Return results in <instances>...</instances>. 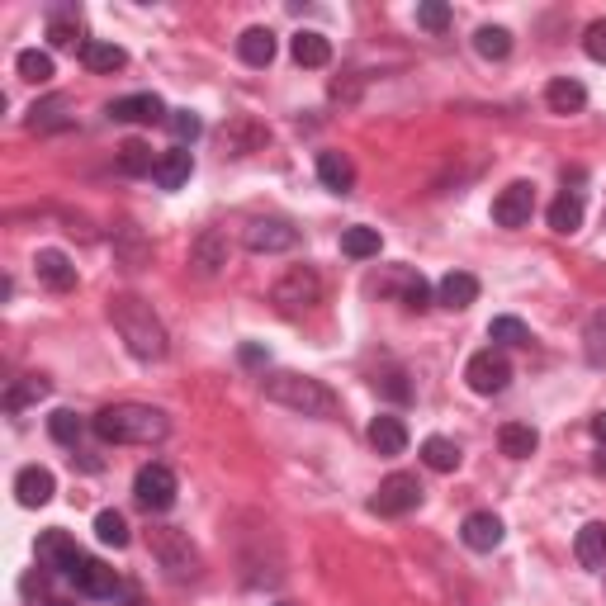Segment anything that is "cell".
I'll list each match as a JSON object with an SVG mask.
<instances>
[{
    "label": "cell",
    "instance_id": "obj_1",
    "mask_svg": "<svg viewBox=\"0 0 606 606\" xmlns=\"http://www.w3.org/2000/svg\"><path fill=\"white\" fill-rule=\"evenodd\" d=\"M90 427L105 446H152L171 431V422L161 408H147V403H114V408L95 412Z\"/></svg>",
    "mask_w": 606,
    "mask_h": 606
},
{
    "label": "cell",
    "instance_id": "obj_2",
    "mask_svg": "<svg viewBox=\"0 0 606 606\" xmlns=\"http://www.w3.org/2000/svg\"><path fill=\"white\" fill-rule=\"evenodd\" d=\"M109 322L124 337L128 356L133 360H161L166 356V327L152 313V303H143L138 294H114L109 299Z\"/></svg>",
    "mask_w": 606,
    "mask_h": 606
},
{
    "label": "cell",
    "instance_id": "obj_3",
    "mask_svg": "<svg viewBox=\"0 0 606 606\" xmlns=\"http://www.w3.org/2000/svg\"><path fill=\"white\" fill-rule=\"evenodd\" d=\"M261 393H266V403L299 412V417H332V412H337V393L327 389L322 379L299 375V370L261 375Z\"/></svg>",
    "mask_w": 606,
    "mask_h": 606
},
{
    "label": "cell",
    "instance_id": "obj_4",
    "mask_svg": "<svg viewBox=\"0 0 606 606\" xmlns=\"http://www.w3.org/2000/svg\"><path fill=\"white\" fill-rule=\"evenodd\" d=\"M147 550H152V559L161 564V573H166L171 583H195L199 573H204L199 550L190 545V535L176 531V526H152V531H147Z\"/></svg>",
    "mask_w": 606,
    "mask_h": 606
},
{
    "label": "cell",
    "instance_id": "obj_5",
    "mask_svg": "<svg viewBox=\"0 0 606 606\" xmlns=\"http://www.w3.org/2000/svg\"><path fill=\"white\" fill-rule=\"evenodd\" d=\"M176 469L171 464H143L138 469V479H133V502L143 507V512H171L176 507Z\"/></svg>",
    "mask_w": 606,
    "mask_h": 606
},
{
    "label": "cell",
    "instance_id": "obj_6",
    "mask_svg": "<svg viewBox=\"0 0 606 606\" xmlns=\"http://www.w3.org/2000/svg\"><path fill=\"white\" fill-rule=\"evenodd\" d=\"M270 299H275V308H280V313H303V308H313V303L322 299L318 270L294 266L289 275H280V285L270 289Z\"/></svg>",
    "mask_w": 606,
    "mask_h": 606
},
{
    "label": "cell",
    "instance_id": "obj_7",
    "mask_svg": "<svg viewBox=\"0 0 606 606\" xmlns=\"http://www.w3.org/2000/svg\"><path fill=\"white\" fill-rule=\"evenodd\" d=\"M464 379H469V389H474V393L493 398V393H502L507 384H512V360L488 346V351H479V356H469V365H464Z\"/></svg>",
    "mask_w": 606,
    "mask_h": 606
},
{
    "label": "cell",
    "instance_id": "obj_8",
    "mask_svg": "<svg viewBox=\"0 0 606 606\" xmlns=\"http://www.w3.org/2000/svg\"><path fill=\"white\" fill-rule=\"evenodd\" d=\"M370 507H375L379 517H408V512H417L422 507V483H417V474H389V479L379 483Z\"/></svg>",
    "mask_w": 606,
    "mask_h": 606
},
{
    "label": "cell",
    "instance_id": "obj_9",
    "mask_svg": "<svg viewBox=\"0 0 606 606\" xmlns=\"http://www.w3.org/2000/svg\"><path fill=\"white\" fill-rule=\"evenodd\" d=\"M247 251H256V256H275V251H294L299 247V228L294 223H285V218H256V223H247Z\"/></svg>",
    "mask_w": 606,
    "mask_h": 606
},
{
    "label": "cell",
    "instance_id": "obj_10",
    "mask_svg": "<svg viewBox=\"0 0 606 606\" xmlns=\"http://www.w3.org/2000/svg\"><path fill=\"white\" fill-rule=\"evenodd\" d=\"M535 214V185L526 180H512L498 199H493V223L498 228H526Z\"/></svg>",
    "mask_w": 606,
    "mask_h": 606
},
{
    "label": "cell",
    "instance_id": "obj_11",
    "mask_svg": "<svg viewBox=\"0 0 606 606\" xmlns=\"http://www.w3.org/2000/svg\"><path fill=\"white\" fill-rule=\"evenodd\" d=\"M81 559H86V554L76 550V540L67 531H43L38 535V564H43V569L67 573V578H72Z\"/></svg>",
    "mask_w": 606,
    "mask_h": 606
},
{
    "label": "cell",
    "instance_id": "obj_12",
    "mask_svg": "<svg viewBox=\"0 0 606 606\" xmlns=\"http://www.w3.org/2000/svg\"><path fill=\"white\" fill-rule=\"evenodd\" d=\"M223 266H228V237L218 228H204L195 237V247H190V270H195L199 280H214Z\"/></svg>",
    "mask_w": 606,
    "mask_h": 606
},
{
    "label": "cell",
    "instance_id": "obj_13",
    "mask_svg": "<svg viewBox=\"0 0 606 606\" xmlns=\"http://www.w3.org/2000/svg\"><path fill=\"white\" fill-rule=\"evenodd\" d=\"M34 275H38V285H48L53 294H72V289H76L72 256H67V251H57V247L38 251V256H34Z\"/></svg>",
    "mask_w": 606,
    "mask_h": 606
},
{
    "label": "cell",
    "instance_id": "obj_14",
    "mask_svg": "<svg viewBox=\"0 0 606 606\" xmlns=\"http://www.w3.org/2000/svg\"><path fill=\"white\" fill-rule=\"evenodd\" d=\"M171 109L161 105V95L143 90V95H124V100H114L109 105V119H119V124H161Z\"/></svg>",
    "mask_w": 606,
    "mask_h": 606
},
{
    "label": "cell",
    "instance_id": "obj_15",
    "mask_svg": "<svg viewBox=\"0 0 606 606\" xmlns=\"http://www.w3.org/2000/svg\"><path fill=\"white\" fill-rule=\"evenodd\" d=\"M53 493H57L53 469H43V464H29V469H19V474H15V498H19V507H43V502H53Z\"/></svg>",
    "mask_w": 606,
    "mask_h": 606
},
{
    "label": "cell",
    "instance_id": "obj_16",
    "mask_svg": "<svg viewBox=\"0 0 606 606\" xmlns=\"http://www.w3.org/2000/svg\"><path fill=\"white\" fill-rule=\"evenodd\" d=\"M72 583L81 597H114V592H119V573L109 569V564H100V559H81L72 573Z\"/></svg>",
    "mask_w": 606,
    "mask_h": 606
},
{
    "label": "cell",
    "instance_id": "obj_17",
    "mask_svg": "<svg viewBox=\"0 0 606 606\" xmlns=\"http://www.w3.org/2000/svg\"><path fill=\"white\" fill-rule=\"evenodd\" d=\"M502 521L493 517V512H469L464 517V526H460V540L469 545V550H479V554H488V550H498L502 545Z\"/></svg>",
    "mask_w": 606,
    "mask_h": 606
},
{
    "label": "cell",
    "instance_id": "obj_18",
    "mask_svg": "<svg viewBox=\"0 0 606 606\" xmlns=\"http://www.w3.org/2000/svg\"><path fill=\"white\" fill-rule=\"evenodd\" d=\"M370 446H375L379 455H403V450H408V427H403V417L379 412L375 422H370Z\"/></svg>",
    "mask_w": 606,
    "mask_h": 606
},
{
    "label": "cell",
    "instance_id": "obj_19",
    "mask_svg": "<svg viewBox=\"0 0 606 606\" xmlns=\"http://www.w3.org/2000/svg\"><path fill=\"white\" fill-rule=\"evenodd\" d=\"M545 105L554 114H578V109L588 105V90H583V81H573V76H554L550 86H545Z\"/></svg>",
    "mask_w": 606,
    "mask_h": 606
},
{
    "label": "cell",
    "instance_id": "obj_20",
    "mask_svg": "<svg viewBox=\"0 0 606 606\" xmlns=\"http://www.w3.org/2000/svg\"><path fill=\"white\" fill-rule=\"evenodd\" d=\"M190 171H195V157H190V147H171V152H161L157 161V185L161 190H180L185 180H190Z\"/></svg>",
    "mask_w": 606,
    "mask_h": 606
},
{
    "label": "cell",
    "instance_id": "obj_21",
    "mask_svg": "<svg viewBox=\"0 0 606 606\" xmlns=\"http://www.w3.org/2000/svg\"><path fill=\"white\" fill-rule=\"evenodd\" d=\"M318 180L327 185V190L346 195V190L356 185V166H351L346 152H318Z\"/></svg>",
    "mask_w": 606,
    "mask_h": 606
},
{
    "label": "cell",
    "instance_id": "obj_22",
    "mask_svg": "<svg viewBox=\"0 0 606 606\" xmlns=\"http://www.w3.org/2000/svg\"><path fill=\"white\" fill-rule=\"evenodd\" d=\"M436 299L446 303V308H455V313H460V308H469V303L479 299V280H474L469 270H450L446 280L436 285Z\"/></svg>",
    "mask_w": 606,
    "mask_h": 606
},
{
    "label": "cell",
    "instance_id": "obj_23",
    "mask_svg": "<svg viewBox=\"0 0 606 606\" xmlns=\"http://www.w3.org/2000/svg\"><path fill=\"white\" fill-rule=\"evenodd\" d=\"M573 554H578L583 569H602L606 564V521H588L578 531V540H573Z\"/></svg>",
    "mask_w": 606,
    "mask_h": 606
},
{
    "label": "cell",
    "instance_id": "obj_24",
    "mask_svg": "<svg viewBox=\"0 0 606 606\" xmlns=\"http://www.w3.org/2000/svg\"><path fill=\"white\" fill-rule=\"evenodd\" d=\"M289 53H294L299 67H327V62H332V43H327L318 29H299L294 43H289Z\"/></svg>",
    "mask_w": 606,
    "mask_h": 606
},
{
    "label": "cell",
    "instance_id": "obj_25",
    "mask_svg": "<svg viewBox=\"0 0 606 606\" xmlns=\"http://www.w3.org/2000/svg\"><path fill=\"white\" fill-rule=\"evenodd\" d=\"M237 57L247 67H270L275 62V34L270 29H247V34L237 38Z\"/></svg>",
    "mask_w": 606,
    "mask_h": 606
},
{
    "label": "cell",
    "instance_id": "obj_26",
    "mask_svg": "<svg viewBox=\"0 0 606 606\" xmlns=\"http://www.w3.org/2000/svg\"><path fill=\"white\" fill-rule=\"evenodd\" d=\"M498 446H502V455L526 460V455H535V446H540V431H535L531 422H507V427L498 431Z\"/></svg>",
    "mask_w": 606,
    "mask_h": 606
},
{
    "label": "cell",
    "instance_id": "obj_27",
    "mask_svg": "<svg viewBox=\"0 0 606 606\" xmlns=\"http://www.w3.org/2000/svg\"><path fill=\"white\" fill-rule=\"evenodd\" d=\"M545 218H550V228L564 232V237L578 232V228H583V195H578V190H564V195L550 204V214H545Z\"/></svg>",
    "mask_w": 606,
    "mask_h": 606
},
{
    "label": "cell",
    "instance_id": "obj_28",
    "mask_svg": "<svg viewBox=\"0 0 606 606\" xmlns=\"http://www.w3.org/2000/svg\"><path fill=\"white\" fill-rule=\"evenodd\" d=\"M157 152L143 143V138H128L124 147H119V171L124 176H157Z\"/></svg>",
    "mask_w": 606,
    "mask_h": 606
},
{
    "label": "cell",
    "instance_id": "obj_29",
    "mask_svg": "<svg viewBox=\"0 0 606 606\" xmlns=\"http://www.w3.org/2000/svg\"><path fill=\"white\" fill-rule=\"evenodd\" d=\"M81 62H86V72H119L128 62V53L119 43H100V38H90L86 48H81Z\"/></svg>",
    "mask_w": 606,
    "mask_h": 606
},
{
    "label": "cell",
    "instance_id": "obj_30",
    "mask_svg": "<svg viewBox=\"0 0 606 606\" xmlns=\"http://www.w3.org/2000/svg\"><path fill=\"white\" fill-rule=\"evenodd\" d=\"M422 464L436 469V474H450V469H460V446L446 441V436H427L422 441Z\"/></svg>",
    "mask_w": 606,
    "mask_h": 606
},
{
    "label": "cell",
    "instance_id": "obj_31",
    "mask_svg": "<svg viewBox=\"0 0 606 606\" xmlns=\"http://www.w3.org/2000/svg\"><path fill=\"white\" fill-rule=\"evenodd\" d=\"M48 43H53V48H86L90 38H81V19H76L72 10H57V15L48 19Z\"/></svg>",
    "mask_w": 606,
    "mask_h": 606
},
{
    "label": "cell",
    "instance_id": "obj_32",
    "mask_svg": "<svg viewBox=\"0 0 606 606\" xmlns=\"http://www.w3.org/2000/svg\"><path fill=\"white\" fill-rule=\"evenodd\" d=\"M379 247H384L379 228H346L341 232V251H346L351 261H370V256H379Z\"/></svg>",
    "mask_w": 606,
    "mask_h": 606
},
{
    "label": "cell",
    "instance_id": "obj_33",
    "mask_svg": "<svg viewBox=\"0 0 606 606\" xmlns=\"http://www.w3.org/2000/svg\"><path fill=\"white\" fill-rule=\"evenodd\" d=\"M474 53L488 57V62H502V57L512 53V34L502 24H483L479 34H474Z\"/></svg>",
    "mask_w": 606,
    "mask_h": 606
},
{
    "label": "cell",
    "instance_id": "obj_34",
    "mask_svg": "<svg viewBox=\"0 0 606 606\" xmlns=\"http://www.w3.org/2000/svg\"><path fill=\"white\" fill-rule=\"evenodd\" d=\"M48 389H53V384H48L43 375H29L24 384H10V389H5V412H24L29 403L48 398Z\"/></svg>",
    "mask_w": 606,
    "mask_h": 606
},
{
    "label": "cell",
    "instance_id": "obj_35",
    "mask_svg": "<svg viewBox=\"0 0 606 606\" xmlns=\"http://www.w3.org/2000/svg\"><path fill=\"white\" fill-rule=\"evenodd\" d=\"M15 72L24 76V81H34V86H48V81H53V53L24 48V53L15 57Z\"/></svg>",
    "mask_w": 606,
    "mask_h": 606
},
{
    "label": "cell",
    "instance_id": "obj_36",
    "mask_svg": "<svg viewBox=\"0 0 606 606\" xmlns=\"http://www.w3.org/2000/svg\"><path fill=\"white\" fill-rule=\"evenodd\" d=\"M72 119H67V100L62 95H53V100H43V105L29 109V128L34 133H48V128H67Z\"/></svg>",
    "mask_w": 606,
    "mask_h": 606
},
{
    "label": "cell",
    "instance_id": "obj_37",
    "mask_svg": "<svg viewBox=\"0 0 606 606\" xmlns=\"http://www.w3.org/2000/svg\"><path fill=\"white\" fill-rule=\"evenodd\" d=\"M81 417H76L72 408H57L53 417H48V436H53L57 446H76V441H81Z\"/></svg>",
    "mask_w": 606,
    "mask_h": 606
},
{
    "label": "cell",
    "instance_id": "obj_38",
    "mask_svg": "<svg viewBox=\"0 0 606 606\" xmlns=\"http://www.w3.org/2000/svg\"><path fill=\"white\" fill-rule=\"evenodd\" d=\"M488 337L498 346H531V327L521 318H493L488 322Z\"/></svg>",
    "mask_w": 606,
    "mask_h": 606
},
{
    "label": "cell",
    "instance_id": "obj_39",
    "mask_svg": "<svg viewBox=\"0 0 606 606\" xmlns=\"http://www.w3.org/2000/svg\"><path fill=\"white\" fill-rule=\"evenodd\" d=\"M583 351H588L592 365H606V308L592 313L588 327H583Z\"/></svg>",
    "mask_w": 606,
    "mask_h": 606
},
{
    "label": "cell",
    "instance_id": "obj_40",
    "mask_svg": "<svg viewBox=\"0 0 606 606\" xmlns=\"http://www.w3.org/2000/svg\"><path fill=\"white\" fill-rule=\"evenodd\" d=\"M95 540H100V545H114V550H124L128 545V521L119 517V512H100V517H95Z\"/></svg>",
    "mask_w": 606,
    "mask_h": 606
},
{
    "label": "cell",
    "instance_id": "obj_41",
    "mask_svg": "<svg viewBox=\"0 0 606 606\" xmlns=\"http://www.w3.org/2000/svg\"><path fill=\"white\" fill-rule=\"evenodd\" d=\"M166 128H171V138H176L180 147H190L199 133H204L199 114H190V109H171V114H166Z\"/></svg>",
    "mask_w": 606,
    "mask_h": 606
},
{
    "label": "cell",
    "instance_id": "obj_42",
    "mask_svg": "<svg viewBox=\"0 0 606 606\" xmlns=\"http://www.w3.org/2000/svg\"><path fill=\"white\" fill-rule=\"evenodd\" d=\"M417 24H422L427 34H446V29H450V5H441V0L417 5Z\"/></svg>",
    "mask_w": 606,
    "mask_h": 606
},
{
    "label": "cell",
    "instance_id": "obj_43",
    "mask_svg": "<svg viewBox=\"0 0 606 606\" xmlns=\"http://www.w3.org/2000/svg\"><path fill=\"white\" fill-rule=\"evenodd\" d=\"M583 53L592 57V62H606V19H592L588 34H583Z\"/></svg>",
    "mask_w": 606,
    "mask_h": 606
},
{
    "label": "cell",
    "instance_id": "obj_44",
    "mask_svg": "<svg viewBox=\"0 0 606 606\" xmlns=\"http://www.w3.org/2000/svg\"><path fill=\"white\" fill-rule=\"evenodd\" d=\"M403 303H408V308H427L431 303V285L422 275H408V280H403Z\"/></svg>",
    "mask_w": 606,
    "mask_h": 606
},
{
    "label": "cell",
    "instance_id": "obj_45",
    "mask_svg": "<svg viewBox=\"0 0 606 606\" xmlns=\"http://www.w3.org/2000/svg\"><path fill=\"white\" fill-rule=\"evenodd\" d=\"M379 389L389 393L393 403H408V398H412V384H408V379H403V375H398V370H389V375L379 379Z\"/></svg>",
    "mask_w": 606,
    "mask_h": 606
},
{
    "label": "cell",
    "instance_id": "obj_46",
    "mask_svg": "<svg viewBox=\"0 0 606 606\" xmlns=\"http://www.w3.org/2000/svg\"><path fill=\"white\" fill-rule=\"evenodd\" d=\"M124 251H128V266H138V261H143V256H147L143 237H138V232H133V228H124Z\"/></svg>",
    "mask_w": 606,
    "mask_h": 606
},
{
    "label": "cell",
    "instance_id": "obj_47",
    "mask_svg": "<svg viewBox=\"0 0 606 606\" xmlns=\"http://www.w3.org/2000/svg\"><path fill=\"white\" fill-rule=\"evenodd\" d=\"M261 360H266L261 346H242V365H261Z\"/></svg>",
    "mask_w": 606,
    "mask_h": 606
},
{
    "label": "cell",
    "instance_id": "obj_48",
    "mask_svg": "<svg viewBox=\"0 0 606 606\" xmlns=\"http://www.w3.org/2000/svg\"><path fill=\"white\" fill-rule=\"evenodd\" d=\"M592 436H597V441H602V446H606V408L597 412V417H592Z\"/></svg>",
    "mask_w": 606,
    "mask_h": 606
},
{
    "label": "cell",
    "instance_id": "obj_49",
    "mask_svg": "<svg viewBox=\"0 0 606 606\" xmlns=\"http://www.w3.org/2000/svg\"><path fill=\"white\" fill-rule=\"evenodd\" d=\"M48 606H72V602H67V597H53V602H48Z\"/></svg>",
    "mask_w": 606,
    "mask_h": 606
},
{
    "label": "cell",
    "instance_id": "obj_50",
    "mask_svg": "<svg viewBox=\"0 0 606 606\" xmlns=\"http://www.w3.org/2000/svg\"><path fill=\"white\" fill-rule=\"evenodd\" d=\"M597 464H602V469H606V450H602V460H597Z\"/></svg>",
    "mask_w": 606,
    "mask_h": 606
},
{
    "label": "cell",
    "instance_id": "obj_51",
    "mask_svg": "<svg viewBox=\"0 0 606 606\" xmlns=\"http://www.w3.org/2000/svg\"><path fill=\"white\" fill-rule=\"evenodd\" d=\"M280 606H285V602H280Z\"/></svg>",
    "mask_w": 606,
    "mask_h": 606
}]
</instances>
